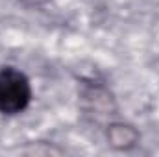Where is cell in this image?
<instances>
[{"label":"cell","instance_id":"cell-1","mask_svg":"<svg viewBox=\"0 0 159 157\" xmlns=\"http://www.w3.org/2000/svg\"><path fill=\"white\" fill-rule=\"evenodd\" d=\"M78 105L85 120L102 126L119 117V104L113 91L98 79H81L78 91Z\"/></svg>","mask_w":159,"mask_h":157},{"label":"cell","instance_id":"cell-2","mask_svg":"<svg viewBox=\"0 0 159 157\" xmlns=\"http://www.w3.org/2000/svg\"><path fill=\"white\" fill-rule=\"evenodd\" d=\"M34 102V87L28 74L13 65L0 67V115H22Z\"/></svg>","mask_w":159,"mask_h":157},{"label":"cell","instance_id":"cell-3","mask_svg":"<svg viewBox=\"0 0 159 157\" xmlns=\"http://www.w3.org/2000/svg\"><path fill=\"white\" fill-rule=\"evenodd\" d=\"M104 135L107 144L115 152H131L141 144V131L137 126L124 122V120H111L104 126Z\"/></svg>","mask_w":159,"mask_h":157}]
</instances>
